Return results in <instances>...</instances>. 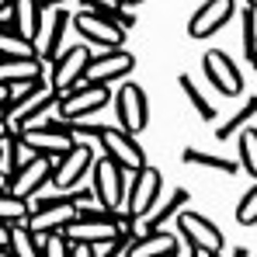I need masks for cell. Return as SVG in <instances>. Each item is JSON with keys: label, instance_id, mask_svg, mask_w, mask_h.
I'll return each mask as SVG.
<instances>
[{"label": "cell", "instance_id": "obj_3", "mask_svg": "<svg viewBox=\"0 0 257 257\" xmlns=\"http://www.w3.org/2000/svg\"><path fill=\"white\" fill-rule=\"evenodd\" d=\"M111 101V90L104 84H80L70 94H59L56 101V115L63 122H87L90 115H97L104 104Z\"/></svg>", "mask_w": 257, "mask_h": 257}, {"label": "cell", "instance_id": "obj_8", "mask_svg": "<svg viewBox=\"0 0 257 257\" xmlns=\"http://www.w3.org/2000/svg\"><path fill=\"white\" fill-rule=\"evenodd\" d=\"M101 146H104V157L115 160L125 174H136V171L146 167V153H143L139 139H136L132 132H125V128L108 125L104 132H101Z\"/></svg>", "mask_w": 257, "mask_h": 257}, {"label": "cell", "instance_id": "obj_13", "mask_svg": "<svg viewBox=\"0 0 257 257\" xmlns=\"http://www.w3.org/2000/svg\"><path fill=\"white\" fill-rule=\"evenodd\" d=\"M45 184H52V157H39V153H32V157L18 167V174H11L7 191L18 195V198H35Z\"/></svg>", "mask_w": 257, "mask_h": 257}, {"label": "cell", "instance_id": "obj_32", "mask_svg": "<svg viewBox=\"0 0 257 257\" xmlns=\"http://www.w3.org/2000/svg\"><path fill=\"white\" fill-rule=\"evenodd\" d=\"M171 257H198V250H195V247H191V243L181 236V240H177V247L171 250Z\"/></svg>", "mask_w": 257, "mask_h": 257}, {"label": "cell", "instance_id": "obj_1", "mask_svg": "<svg viewBox=\"0 0 257 257\" xmlns=\"http://www.w3.org/2000/svg\"><path fill=\"white\" fill-rule=\"evenodd\" d=\"M56 90H52V84L45 80V77H39V80H28V84H14L11 87V101H7V122H11V128H21L28 125L39 111H45V108H56Z\"/></svg>", "mask_w": 257, "mask_h": 257}, {"label": "cell", "instance_id": "obj_35", "mask_svg": "<svg viewBox=\"0 0 257 257\" xmlns=\"http://www.w3.org/2000/svg\"><path fill=\"white\" fill-rule=\"evenodd\" d=\"M7 247H11V226L0 222V250H7Z\"/></svg>", "mask_w": 257, "mask_h": 257}, {"label": "cell", "instance_id": "obj_24", "mask_svg": "<svg viewBox=\"0 0 257 257\" xmlns=\"http://www.w3.org/2000/svg\"><path fill=\"white\" fill-rule=\"evenodd\" d=\"M28 215H32L28 198H18V195H11V191L0 195V222H4V226H21Z\"/></svg>", "mask_w": 257, "mask_h": 257}, {"label": "cell", "instance_id": "obj_5", "mask_svg": "<svg viewBox=\"0 0 257 257\" xmlns=\"http://www.w3.org/2000/svg\"><path fill=\"white\" fill-rule=\"evenodd\" d=\"M94 160H97V157H94L90 143L77 139L63 157H56V160H52V188H56V191H73L87 174H90Z\"/></svg>", "mask_w": 257, "mask_h": 257}, {"label": "cell", "instance_id": "obj_41", "mask_svg": "<svg viewBox=\"0 0 257 257\" xmlns=\"http://www.w3.org/2000/svg\"><path fill=\"white\" fill-rule=\"evenodd\" d=\"M215 254H219V250H215ZM215 254H209V250H198V257H215Z\"/></svg>", "mask_w": 257, "mask_h": 257}, {"label": "cell", "instance_id": "obj_2", "mask_svg": "<svg viewBox=\"0 0 257 257\" xmlns=\"http://www.w3.org/2000/svg\"><path fill=\"white\" fill-rule=\"evenodd\" d=\"M90 188H94V195L101 198V205H104L108 212L125 215L128 177H125V171H122L115 160H108V157L94 160V167H90Z\"/></svg>", "mask_w": 257, "mask_h": 257}, {"label": "cell", "instance_id": "obj_19", "mask_svg": "<svg viewBox=\"0 0 257 257\" xmlns=\"http://www.w3.org/2000/svg\"><path fill=\"white\" fill-rule=\"evenodd\" d=\"M45 77V63L39 56H25V59H0V84H28Z\"/></svg>", "mask_w": 257, "mask_h": 257}, {"label": "cell", "instance_id": "obj_21", "mask_svg": "<svg viewBox=\"0 0 257 257\" xmlns=\"http://www.w3.org/2000/svg\"><path fill=\"white\" fill-rule=\"evenodd\" d=\"M25 56H35V42L18 35L11 21L0 25V59H25Z\"/></svg>", "mask_w": 257, "mask_h": 257}, {"label": "cell", "instance_id": "obj_42", "mask_svg": "<svg viewBox=\"0 0 257 257\" xmlns=\"http://www.w3.org/2000/svg\"><path fill=\"white\" fill-rule=\"evenodd\" d=\"M243 4H247V7H254V11H257V0H243Z\"/></svg>", "mask_w": 257, "mask_h": 257}, {"label": "cell", "instance_id": "obj_12", "mask_svg": "<svg viewBox=\"0 0 257 257\" xmlns=\"http://www.w3.org/2000/svg\"><path fill=\"white\" fill-rule=\"evenodd\" d=\"M202 70H205V80L222 94V97H236L243 90V73L240 66L222 52V49H209L202 56Z\"/></svg>", "mask_w": 257, "mask_h": 257}, {"label": "cell", "instance_id": "obj_44", "mask_svg": "<svg viewBox=\"0 0 257 257\" xmlns=\"http://www.w3.org/2000/svg\"><path fill=\"white\" fill-rule=\"evenodd\" d=\"M254 70H257V59H254Z\"/></svg>", "mask_w": 257, "mask_h": 257}, {"label": "cell", "instance_id": "obj_34", "mask_svg": "<svg viewBox=\"0 0 257 257\" xmlns=\"http://www.w3.org/2000/svg\"><path fill=\"white\" fill-rule=\"evenodd\" d=\"M4 111H7V108H0V143H4V139H7V136L14 132V128H11V122H7V115H4Z\"/></svg>", "mask_w": 257, "mask_h": 257}, {"label": "cell", "instance_id": "obj_18", "mask_svg": "<svg viewBox=\"0 0 257 257\" xmlns=\"http://www.w3.org/2000/svg\"><path fill=\"white\" fill-rule=\"evenodd\" d=\"M181 233L177 229H153V233H139L128 243L125 257H171V250L177 247Z\"/></svg>", "mask_w": 257, "mask_h": 257}, {"label": "cell", "instance_id": "obj_37", "mask_svg": "<svg viewBox=\"0 0 257 257\" xmlns=\"http://www.w3.org/2000/svg\"><path fill=\"white\" fill-rule=\"evenodd\" d=\"M7 101H11V87L0 84V108H7Z\"/></svg>", "mask_w": 257, "mask_h": 257}, {"label": "cell", "instance_id": "obj_43", "mask_svg": "<svg viewBox=\"0 0 257 257\" xmlns=\"http://www.w3.org/2000/svg\"><path fill=\"white\" fill-rule=\"evenodd\" d=\"M0 257H14V254H11V250H0Z\"/></svg>", "mask_w": 257, "mask_h": 257}, {"label": "cell", "instance_id": "obj_6", "mask_svg": "<svg viewBox=\"0 0 257 257\" xmlns=\"http://www.w3.org/2000/svg\"><path fill=\"white\" fill-rule=\"evenodd\" d=\"M90 56H94V52H90L87 45H73V49H66V52H59V56L52 59L49 84L56 90V97H59V94H70V90H77V87L84 84Z\"/></svg>", "mask_w": 257, "mask_h": 257}, {"label": "cell", "instance_id": "obj_26", "mask_svg": "<svg viewBox=\"0 0 257 257\" xmlns=\"http://www.w3.org/2000/svg\"><path fill=\"white\" fill-rule=\"evenodd\" d=\"M177 84H181V90H184V97L191 101V108H195V111H198V115H202L205 122H209V118H215L212 101H209V97H205V94L198 90V84L191 80V73H181V77H177Z\"/></svg>", "mask_w": 257, "mask_h": 257}, {"label": "cell", "instance_id": "obj_33", "mask_svg": "<svg viewBox=\"0 0 257 257\" xmlns=\"http://www.w3.org/2000/svg\"><path fill=\"white\" fill-rule=\"evenodd\" d=\"M70 243H73V240H70ZM70 257H94L90 254V243H73V247H70Z\"/></svg>", "mask_w": 257, "mask_h": 257}, {"label": "cell", "instance_id": "obj_11", "mask_svg": "<svg viewBox=\"0 0 257 257\" xmlns=\"http://www.w3.org/2000/svg\"><path fill=\"white\" fill-rule=\"evenodd\" d=\"M115 101V115H118V128H125L132 136H139L146 122H150V101L143 94L139 84H122L118 94L111 97Z\"/></svg>", "mask_w": 257, "mask_h": 257}, {"label": "cell", "instance_id": "obj_16", "mask_svg": "<svg viewBox=\"0 0 257 257\" xmlns=\"http://www.w3.org/2000/svg\"><path fill=\"white\" fill-rule=\"evenodd\" d=\"M233 14H236V0H202V7L188 21V35L191 39H209L233 21Z\"/></svg>", "mask_w": 257, "mask_h": 257}, {"label": "cell", "instance_id": "obj_40", "mask_svg": "<svg viewBox=\"0 0 257 257\" xmlns=\"http://www.w3.org/2000/svg\"><path fill=\"white\" fill-rule=\"evenodd\" d=\"M136 4H143V0H122V7H136Z\"/></svg>", "mask_w": 257, "mask_h": 257}, {"label": "cell", "instance_id": "obj_14", "mask_svg": "<svg viewBox=\"0 0 257 257\" xmlns=\"http://www.w3.org/2000/svg\"><path fill=\"white\" fill-rule=\"evenodd\" d=\"M73 28L80 32V39L90 45H97V49H118V45L125 42V28H118V25H111V21H104L101 14H94L90 7L84 11H77L73 14Z\"/></svg>", "mask_w": 257, "mask_h": 257}, {"label": "cell", "instance_id": "obj_23", "mask_svg": "<svg viewBox=\"0 0 257 257\" xmlns=\"http://www.w3.org/2000/svg\"><path fill=\"white\" fill-rule=\"evenodd\" d=\"M181 160H184L188 167H212V171H219V174H236L240 171V164H233V160H226V157H219V153H205V150H184Z\"/></svg>", "mask_w": 257, "mask_h": 257}, {"label": "cell", "instance_id": "obj_39", "mask_svg": "<svg viewBox=\"0 0 257 257\" xmlns=\"http://www.w3.org/2000/svg\"><path fill=\"white\" fill-rule=\"evenodd\" d=\"M7 184H11V177H7V174L0 171V195H4V191H7Z\"/></svg>", "mask_w": 257, "mask_h": 257}, {"label": "cell", "instance_id": "obj_28", "mask_svg": "<svg viewBox=\"0 0 257 257\" xmlns=\"http://www.w3.org/2000/svg\"><path fill=\"white\" fill-rule=\"evenodd\" d=\"M240 167L257 181V128L240 132Z\"/></svg>", "mask_w": 257, "mask_h": 257}, {"label": "cell", "instance_id": "obj_17", "mask_svg": "<svg viewBox=\"0 0 257 257\" xmlns=\"http://www.w3.org/2000/svg\"><path fill=\"white\" fill-rule=\"evenodd\" d=\"M188 198H191L188 188H174L171 195H160L150 212L143 215V219H136V236L139 233H153V229H167V222L177 219V212L188 205Z\"/></svg>", "mask_w": 257, "mask_h": 257}, {"label": "cell", "instance_id": "obj_30", "mask_svg": "<svg viewBox=\"0 0 257 257\" xmlns=\"http://www.w3.org/2000/svg\"><path fill=\"white\" fill-rule=\"evenodd\" d=\"M236 222H240V226H254L257 222V181L243 191V198H240V205H236Z\"/></svg>", "mask_w": 257, "mask_h": 257}, {"label": "cell", "instance_id": "obj_22", "mask_svg": "<svg viewBox=\"0 0 257 257\" xmlns=\"http://www.w3.org/2000/svg\"><path fill=\"white\" fill-rule=\"evenodd\" d=\"M14 257H42V236H35L25 222L21 226H11V247Z\"/></svg>", "mask_w": 257, "mask_h": 257}, {"label": "cell", "instance_id": "obj_27", "mask_svg": "<svg viewBox=\"0 0 257 257\" xmlns=\"http://www.w3.org/2000/svg\"><path fill=\"white\" fill-rule=\"evenodd\" d=\"M21 153H28V150H25V143H21L18 128H14V132L4 139V160H0V171L7 174V177H11V174H18V167L25 164V157H21Z\"/></svg>", "mask_w": 257, "mask_h": 257}, {"label": "cell", "instance_id": "obj_20", "mask_svg": "<svg viewBox=\"0 0 257 257\" xmlns=\"http://www.w3.org/2000/svg\"><path fill=\"white\" fill-rule=\"evenodd\" d=\"M42 7H39V0H14V7L7 11V18H11V28L18 32V35H25V39H32L35 42V35H39V28H42Z\"/></svg>", "mask_w": 257, "mask_h": 257}, {"label": "cell", "instance_id": "obj_15", "mask_svg": "<svg viewBox=\"0 0 257 257\" xmlns=\"http://www.w3.org/2000/svg\"><path fill=\"white\" fill-rule=\"evenodd\" d=\"M70 25H73V18L66 14V7H49L42 14V28L35 35V56L42 63H52L63 52V35H66Z\"/></svg>", "mask_w": 257, "mask_h": 257}, {"label": "cell", "instance_id": "obj_38", "mask_svg": "<svg viewBox=\"0 0 257 257\" xmlns=\"http://www.w3.org/2000/svg\"><path fill=\"white\" fill-rule=\"evenodd\" d=\"M14 7V0H0V18H7V11Z\"/></svg>", "mask_w": 257, "mask_h": 257}, {"label": "cell", "instance_id": "obj_9", "mask_svg": "<svg viewBox=\"0 0 257 257\" xmlns=\"http://www.w3.org/2000/svg\"><path fill=\"white\" fill-rule=\"evenodd\" d=\"M160 188H164V177L157 167H143V171L132 174V181H128V198H125V215L128 219H143V215L150 212L153 205H157V198H160Z\"/></svg>", "mask_w": 257, "mask_h": 257}, {"label": "cell", "instance_id": "obj_36", "mask_svg": "<svg viewBox=\"0 0 257 257\" xmlns=\"http://www.w3.org/2000/svg\"><path fill=\"white\" fill-rule=\"evenodd\" d=\"M215 257H250V250H247V247H233L229 254H226V250H219Z\"/></svg>", "mask_w": 257, "mask_h": 257}, {"label": "cell", "instance_id": "obj_10", "mask_svg": "<svg viewBox=\"0 0 257 257\" xmlns=\"http://www.w3.org/2000/svg\"><path fill=\"white\" fill-rule=\"evenodd\" d=\"M136 70V56L128 49H104L97 56H90V66H87L84 84H115V80H125L128 73Z\"/></svg>", "mask_w": 257, "mask_h": 257}, {"label": "cell", "instance_id": "obj_7", "mask_svg": "<svg viewBox=\"0 0 257 257\" xmlns=\"http://www.w3.org/2000/svg\"><path fill=\"white\" fill-rule=\"evenodd\" d=\"M177 226V233L195 247V250H209V254H215V250H222L226 247V236H222V229L215 226L209 215L202 212H188V209H181L177 212V219H174Z\"/></svg>", "mask_w": 257, "mask_h": 257}, {"label": "cell", "instance_id": "obj_25", "mask_svg": "<svg viewBox=\"0 0 257 257\" xmlns=\"http://www.w3.org/2000/svg\"><path fill=\"white\" fill-rule=\"evenodd\" d=\"M254 115H257V97H247V104H243L240 111H233V115H229V118H226L222 125L215 128V139H222V143H226L229 136L243 132V128H247V122H250Z\"/></svg>", "mask_w": 257, "mask_h": 257}, {"label": "cell", "instance_id": "obj_31", "mask_svg": "<svg viewBox=\"0 0 257 257\" xmlns=\"http://www.w3.org/2000/svg\"><path fill=\"white\" fill-rule=\"evenodd\" d=\"M70 240L63 236V233H49L42 236V257H70Z\"/></svg>", "mask_w": 257, "mask_h": 257}, {"label": "cell", "instance_id": "obj_29", "mask_svg": "<svg viewBox=\"0 0 257 257\" xmlns=\"http://www.w3.org/2000/svg\"><path fill=\"white\" fill-rule=\"evenodd\" d=\"M240 21H243V52H247V59L254 63L257 59V11L247 7Z\"/></svg>", "mask_w": 257, "mask_h": 257}, {"label": "cell", "instance_id": "obj_4", "mask_svg": "<svg viewBox=\"0 0 257 257\" xmlns=\"http://www.w3.org/2000/svg\"><path fill=\"white\" fill-rule=\"evenodd\" d=\"M18 136H21V143H25V150H28V153L52 157V160H56V157H63V153L77 143V136H73L70 122H63V118H56V122H49V125L21 128Z\"/></svg>", "mask_w": 257, "mask_h": 257}]
</instances>
